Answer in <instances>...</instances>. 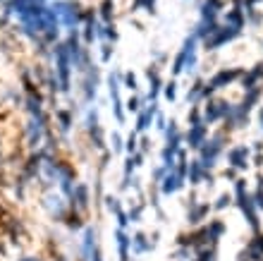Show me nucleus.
Returning a JSON list of instances; mask_svg holds the SVG:
<instances>
[{
  "label": "nucleus",
  "mask_w": 263,
  "mask_h": 261,
  "mask_svg": "<svg viewBox=\"0 0 263 261\" xmlns=\"http://www.w3.org/2000/svg\"><path fill=\"white\" fill-rule=\"evenodd\" d=\"M51 58H53V72L57 77V84H60V94L69 96L72 91V60H69V53L65 48V43H55L53 51H51Z\"/></svg>",
  "instance_id": "nucleus-1"
},
{
  "label": "nucleus",
  "mask_w": 263,
  "mask_h": 261,
  "mask_svg": "<svg viewBox=\"0 0 263 261\" xmlns=\"http://www.w3.org/2000/svg\"><path fill=\"white\" fill-rule=\"evenodd\" d=\"M225 151V132H215L210 139H206L199 149V163L204 165V170H210L218 165L220 153Z\"/></svg>",
  "instance_id": "nucleus-2"
},
{
  "label": "nucleus",
  "mask_w": 263,
  "mask_h": 261,
  "mask_svg": "<svg viewBox=\"0 0 263 261\" xmlns=\"http://www.w3.org/2000/svg\"><path fill=\"white\" fill-rule=\"evenodd\" d=\"M230 110H232V103H230V101H222V98H208L206 108L201 110L204 125L210 127V125L218 123V120H225Z\"/></svg>",
  "instance_id": "nucleus-3"
},
{
  "label": "nucleus",
  "mask_w": 263,
  "mask_h": 261,
  "mask_svg": "<svg viewBox=\"0 0 263 261\" xmlns=\"http://www.w3.org/2000/svg\"><path fill=\"white\" fill-rule=\"evenodd\" d=\"M41 204H43V208L51 213V218L57 220V223H62L65 216H67V211H69V204L65 201V196H62V194H55V192L46 194Z\"/></svg>",
  "instance_id": "nucleus-4"
},
{
  "label": "nucleus",
  "mask_w": 263,
  "mask_h": 261,
  "mask_svg": "<svg viewBox=\"0 0 263 261\" xmlns=\"http://www.w3.org/2000/svg\"><path fill=\"white\" fill-rule=\"evenodd\" d=\"M98 84H101L98 67H96V65H91V67L82 74V101H84V106H89V103H94V101H96Z\"/></svg>",
  "instance_id": "nucleus-5"
},
{
  "label": "nucleus",
  "mask_w": 263,
  "mask_h": 261,
  "mask_svg": "<svg viewBox=\"0 0 263 261\" xmlns=\"http://www.w3.org/2000/svg\"><path fill=\"white\" fill-rule=\"evenodd\" d=\"M67 204H69V208H74V211H79V213L89 211V206H91V190H89L86 182H77V185H74V192H72V196L67 199Z\"/></svg>",
  "instance_id": "nucleus-6"
},
{
  "label": "nucleus",
  "mask_w": 263,
  "mask_h": 261,
  "mask_svg": "<svg viewBox=\"0 0 263 261\" xmlns=\"http://www.w3.org/2000/svg\"><path fill=\"white\" fill-rule=\"evenodd\" d=\"M244 77V69H218L210 79H208V86L213 89V91H220V89H225V86H230V84H235L237 79H242Z\"/></svg>",
  "instance_id": "nucleus-7"
},
{
  "label": "nucleus",
  "mask_w": 263,
  "mask_h": 261,
  "mask_svg": "<svg viewBox=\"0 0 263 261\" xmlns=\"http://www.w3.org/2000/svg\"><path fill=\"white\" fill-rule=\"evenodd\" d=\"M156 115H158V103H146V106L137 113L134 132H137V134H146V132L151 130V125L156 123Z\"/></svg>",
  "instance_id": "nucleus-8"
},
{
  "label": "nucleus",
  "mask_w": 263,
  "mask_h": 261,
  "mask_svg": "<svg viewBox=\"0 0 263 261\" xmlns=\"http://www.w3.org/2000/svg\"><path fill=\"white\" fill-rule=\"evenodd\" d=\"M249 156H251V149L247 144H237V146H232L227 151V163L235 170H247L249 168Z\"/></svg>",
  "instance_id": "nucleus-9"
},
{
  "label": "nucleus",
  "mask_w": 263,
  "mask_h": 261,
  "mask_svg": "<svg viewBox=\"0 0 263 261\" xmlns=\"http://www.w3.org/2000/svg\"><path fill=\"white\" fill-rule=\"evenodd\" d=\"M208 139V125H192L187 132H184V146H189V149H201V144Z\"/></svg>",
  "instance_id": "nucleus-10"
},
{
  "label": "nucleus",
  "mask_w": 263,
  "mask_h": 261,
  "mask_svg": "<svg viewBox=\"0 0 263 261\" xmlns=\"http://www.w3.org/2000/svg\"><path fill=\"white\" fill-rule=\"evenodd\" d=\"M208 211H210V204H199L196 196H192V199H189V211H187V223H189L192 228L201 225V223L206 220Z\"/></svg>",
  "instance_id": "nucleus-11"
},
{
  "label": "nucleus",
  "mask_w": 263,
  "mask_h": 261,
  "mask_svg": "<svg viewBox=\"0 0 263 261\" xmlns=\"http://www.w3.org/2000/svg\"><path fill=\"white\" fill-rule=\"evenodd\" d=\"M146 77H149V94H146V101L149 103H156V98L163 94V77L158 74V67L151 65V67L146 69Z\"/></svg>",
  "instance_id": "nucleus-12"
},
{
  "label": "nucleus",
  "mask_w": 263,
  "mask_h": 261,
  "mask_svg": "<svg viewBox=\"0 0 263 261\" xmlns=\"http://www.w3.org/2000/svg\"><path fill=\"white\" fill-rule=\"evenodd\" d=\"M184 187H187V182L177 178L172 170H167L165 178L158 182V192L163 194V196H172L175 192H180V190H184Z\"/></svg>",
  "instance_id": "nucleus-13"
},
{
  "label": "nucleus",
  "mask_w": 263,
  "mask_h": 261,
  "mask_svg": "<svg viewBox=\"0 0 263 261\" xmlns=\"http://www.w3.org/2000/svg\"><path fill=\"white\" fill-rule=\"evenodd\" d=\"M96 247H98V230L94 225H86L82 235V259L84 261L91 259V254H94Z\"/></svg>",
  "instance_id": "nucleus-14"
},
{
  "label": "nucleus",
  "mask_w": 263,
  "mask_h": 261,
  "mask_svg": "<svg viewBox=\"0 0 263 261\" xmlns=\"http://www.w3.org/2000/svg\"><path fill=\"white\" fill-rule=\"evenodd\" d=\"M115 245H117L120 261H129V252H132V235L127 233L125 228H117V230H115Z\"/></svg>",
  "instance_id": "nucleus-15"
},
{
  "label": "nucleus",
  "mask_w": 263,
  "mask_h": 261,
  "mask_svg": "<svg viewBox=\"0 0 263 261\" xmlns=\"http://www.w3.org/2000/svg\"><path fill=\"white\" fill-rule=\"evenodd\" d=\"M55 123H57V130L62 137H67L72 132V125H74V110L69 108H55Z\"/></svg>",
  "instance_id": "nucleus-16"
},
{
  "label": "nucleus",
  "mask_w": 263,
  "mask_h": 261,
  "mask_svg": "<svg viewBox=\"0 0 263 261\" xmlns=\"http://www.w3.org/2000/svg\"><path fill=\"white\" fill-rule=\"evenodd\" d=\"M156 247L151 240H146V233H141V230H137V233L132 235V254H146V252H151V249Z\"/></svg>",
  "instance_id": "nucleus-17"
},
{
  "label": "nucleus",
  "mask_w": 263,
  "mask_h": 261,
  "mask_svg": "<svg viewBox=\"0 0 263 261\" xmlns=\"http://www.w3.org/2000/svg\"><path fill=\"white\" fill-rule=\"evenodd\" d=\"M204 165L199 163V158H194V161H189V170H187V180H189V185L192 187H196V185H201V180H204Z\"/></svg>",
  "instance_id": "nucleus-18"
},
{
  "label": "nucleus",
  "mask_w": 263,
  "mask_h": 261,
  "mask_svg": "<svg viewBox=\"0 0 263 261\" xmlns=\"http://www.w3.org/2000/svg\"><path fill=\"white\" fill-rule=\"evenodd\" d=\"M206 233H208V240H210V245H215V242L220 240V235L225 233V223H222L220 218H215V220H208V225H206Z\"/></svg>",
  "instance_id": "nucleus-19"
},
{
  "label": "nucleus",
  "mask_w": 263,
  "mask_h": 261,
  "mask_svg": "<svg viewBox=\"0 0 263 261\" xmlns=\"http://www.w3.org/2000/svg\"><path fill=\"white\" fill-rule=\"evenodd\" d=\"M146 103H149V101H146V96H141V94H132V96L125 101V110H127V113H134V115H137V113L144 108Z\"/></svg>",
  "instance_id": "nucleus-20"
},
{
  "label": "nucleus",
  "mask_w": 263,
  "mask_h": 261,
  "mask_svg": "<svg viewBox=\"0 0 263 261\" xmlns=\"http://www.w3.org/2000/svg\"><path fill=\"white\" fill-rule=\"evenodd\" d=\"M62 223L67 225L69 230H82V228H84L82 213H79V211H74V208H69L67 216H65V220H62Z\"/></svg>",
  "instance_id": "nucleus-21"
},
{
  "label": "nucleus",
  "mask_w": 263,
  "mask_h": 261,
  "mask_svg": "<svg viewBox=\"0 0 263 261\" xmlns=\"http://www.w3.org/2000/svg\"><path fill=\"white\" fill-rule=\"evenodd\" d=\"M232 201H235V194L230 192H222L218 199H215V204H210V208H215V211H225V208L232 206Z\"/></svg>",
  "instance_id": "nucleus-22"
},
{
  "label": "nucleus",
  "mask_w": 263,
  "mask_h": 261,
  "mask_svg": "<svg viewBox=\"0 0 263 261\" xmlns=\"http://www.w3.org/2000/svg\"><path fill=\"white\" fill-rule=\"evenodd\" d=\"M122 89L137 94L139 91V82H137V74L134 72H122Z\"/></svg>",
  "instance_id": "nucleus-23"
},
{
  "label": "nucleus",
  "mask_w": 263,
  "mask_h": 261,
  "mask_svg": "<svg viewBox=\"0 0 263 261\" xmlns=\"http://www.w3.org/2000/svg\"><path fill=\"white\" fill-rule=\"evenodd\" d=\"M163 96H165V101H170V103L177 101V82H175V79H170V82L163 84Z\"/></svg>",
  "instance_id": "nucleus-24"
},
{
  "label": "nucleus",
  "mask_w": 263,
  "mask_h": 261,
  "mask_svg": "<svg viewBox=\"0 0 263 261\" xmlns=\"http://www.w3.org/2000/svg\"><path fill=\"white\" fill-rule=\"evenodd\" d=\"M144 204H141V201H132V206H129V211H127V216H129V223H139V220H141V213H144Z\"/></svg>",
  "instance_id": "nucleus-25"
},
{
  "label": "nucleus",
  "mask_w": 263,
  "mask_h": 261,
  "mask_svg": "<svg viewBox=\"0 0 263 261\" xmlns=\"http://www.w3.org/2000/svg\"><path fill=\"white\" fill-rule=\"evenodd\" d=\"M125 151H127V156H134V153L139 151V134L137 132H132V134L125 139Z\"/></svg>",
  "instance_id": "nucleus-26"
},
{
  "label": "nucleus",
  "mask_w": 263,
  "mask_h": 261,
  "mask_svg": "<svg viewBox=\"0 0 263 261\" xmlns=\"http://www.w3.org/2000/svg\"><path fill=\"white\" fill-rule=\"evenodd\" d=\"M110 149H112V153L125 151V139L120 137V132H112L110 134Z\"/></svg>",
  "instance_id": "nucleus-27"
},
{
  "label": "nucleus",
  "mask_w": 263,
  "mask_h": 261,
  "mask_svg": "<svg viewBox=\"0 0 263 261\" xmlns=\"http://www.w3.org/2000/svg\"><path fill=\"white\" fill-rule=\"evenodd\" d=\"M105 208L110 211L112 216H117V213L122 211V204H120V199H117V196H105Z\"/></svg>",
  "instance_id": "nucleus-28"
},
{
  "label": "nucleus",
  "mask_w": 263,
  "mask_h": 261,
  "mask_svg": "<svg viewBox=\"0 0 263 261\" xmlns=\"http://www.w3.org/2000/svg\"><path fill=\"white\" fill-rule=\"evenodd\" d=\"M249 249H251V252H259V254H263V233H256L254 237H251Z\"/></svg>",
  "instance_id": "nucleus-29"
},
{
  "label": "nucleus",
  "mask_w": 263,
  "mask_h": 261,
  "mask_svg": "<svg viewBox=\"0 0 263 261\" xmlns=\"http://www.w3.org/2000/svg\"><path fill=\"white\" fill-rule=\"evenodd\" d=\"M110 58H112V43L103 41L101 43V63H110Z\"/></svg>",
  "instance_id": "nucleus-30"
},
{
  "label": "nucleus",
  "mask_w": 263,
  "mask_h": 261,
  "mask_svg": "<svg viewBox=\"0 0 263 261\" xmlns=\"http://www.w3.org/2000/svg\"><path fill=\"white\" fill-rule=\"evenodd\" d=\"M251 199H254V206L263 211V190H256V192L251 194Z\"/></svg>",
  "instance_id": "nucleus-31"
},
{
  "label": "nucleus",
  "mask_w": 263,
  "mask_h": 261,
  "mask_svg": "<svg viewBox=\"0 0 263 261\" xmlns=\"http://www.w3.org/2000/svg\"><path fill=\"white\" fill-rule=\"evenodd\" d=\"M165 127H167V120H165V115L158 110V115H156V130H160V132H165Z\"/></svg>",
  "instance_id": "nucleus-32"
},
{
  "label": "nucleus",
  "mask_w": 263,
  "mask_h": 261,
  "mask_svg": "<svg viewBox=\"0 0 263 261\" xmlns=\"http://www.w3.org/2000/svg\"><path fill=\"white\" fill-rule=\"evenodd\" d=\"M220 175H222L225 180H232V182H235V180L239 178V175H237V170H235V168H225V170H222Z\"/></svg>",
  "instance_id": "nucleus-33"
},
{
  "label": "nucleus",
  "mask_w": 263,
  "mask_h": 261,
  "mask_svg": "<svg viewBox=\"0 0 263 261\" xmlns=\"http://www.w3.org/2000/svg\"><path fill=\"white\" fill-rule=\"evenodd\" d=\"M139 144H141V146H139V151H141V153H149V149H151V139H149V137H141V139H139Z\"/></svg>",
  "instance_id": "nucleus-34"
},
{
  "label": "nucleus",
  "mask_w": 263,
  "mask_h": 261,
  "mask_svg": "<svg viewBox=\"0 0 263 261\" xmlns=\"http://www.w3.org/2000/svg\"><path fill=\"white\" fill-rule=\"evenodd\" d=\"M17 261H43L41 257H34V254H29V257H22V259H17Z\"/></svg>",
  "instance_id": "nucleus-35"
},
{
  "label": "nucleus",
  "mask_w": 263,
  "mask_h": 261,
  "mask_svg": "<svg viewBox=\"0 0 263 261\" xmlns=\"http://www.w3.org/2000/svg\"><path fill=\"white\" fill-rule=\"evenodd\" d=\"M259 123H261V130H263V108L259 110Z\"/></svg>",
  "instance_id": "nucleus-36"
},
{
  "label": "nucleus",
  "mask_w": 263,
  "mask_h": 261,
  "mask_svg": "<svg viewBox=\"0 0 263 261\" xmlns=\"http://www.w3.org/2000/svg\"><path fill=\"white\" fill-rule=\"evenodd\" d=\"M0 165H2V153H0Z\"/></svg>",
  "instance_id": "nucleus-37"
},
{
  "label": "nucleus",
  "mask_w": 263,
  "mask_h": 261,
  "mask_svg": "<svg viewBox=\"0 0 263 261\" xmlns=\"http://www.w3.org/2000/svg\"><path fill=\"white\" fill-rule=\"evenodd\" d=\"M0 213H2V206H0Z\"/></svg>",
  "instance_id": "nucleus-38"
}]
</instances>
